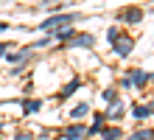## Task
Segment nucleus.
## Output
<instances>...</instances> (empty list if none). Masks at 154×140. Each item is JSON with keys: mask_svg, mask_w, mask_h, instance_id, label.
I'll return each mask as SVG.
<instances>
[{"mask_svg": "<svg viewBox=\"0 0 154 140\" xmlns=\"http://www.w3.org/2000/svg\"><path fill=\"white\" fill-rule=\"evenodd\" d=\"M95 39H93V34H79L70 39V48H93Z\"/></svg>", "mask_w": 154, "mask_h": 140, "instance_id": "nucleus-3", "label": "nucleus"}, {"mask_svg": "<svg viewBox=\"0 0 154 140\" xmlns=\"http://www.w3.org/2000/svg\"><path fill=\"white\" fill-rule=\"evenodd\" d=\"M14 140H34V135H31V132H17Z\"/></svg>", "mask_w": 154, "mask_h": 140, "instance_id": "nucleus-19", "label": "nucleus"}, {"mask_svg": "<svg viewBox=\"0 0 154 140\" xmlns=\"http://www.w3.org/2000/svg\"><path fill=\"white\" fill-rule=\"evenodd\" d=\"M70 23H76V14H53V17L42 20L39 31H59L62 25H70Z\"/></svg>", "mask_w": 154, "mask_h": 140, "instance_id": "nucleus-1", "label": "nucleus"}, {"mask_svg": "<svg viewBox=\"0 0 154 140\" xmlns=\"http://www.w3.org/2000/svg\"><path fill=\"white\" fill-rule=\"evenodd\" d=\"M101 129H104V115H95V123L87 129V135H98Z\"/></svg>", "mask_w": 154, "mask_h": 140, "instance_id": "nucleus-12", "label": "nucleus"}, {"mask_svg": "<svg viewBox=\"0 0 154 140\" xmlns=\"http://www.w3.org/2000/svg\"><path fill=\"white\" fill-rule=\"evenodd\" d=\"M53 36H56V39H73V28H70V25L67 28H59Z\"/></svg>", "mask_w": 154, "mask_h": 140, "instance_id": "nucleus-13", "label": "nucleus"}, {"mask_svg": "<svg viewBox=\"0 0 154 140\" xmlns=\"http://www.w3.org/2000/svg\"><path fill=\"white\" fill-rule=\"evenodd\" d=\"M129 140H154V129H140V132H134Z\"/></svg>", "mask_w": 154, "mask_h": 140, "instance_id": "nucleus-10", "label": "nucleus"}, {"mask_svg": "<svg viewBox=\"0 0 154 140\" xmlns=\"http://www.w3.org/2000/svg\"><path fill=\"white\" fill-rule=\"evenodd\" d=\"M87 112H90V104H79L70 115H73V118H81V115H87Z\"/></svg>", "mask_w": 154, "mask_h": 140, "instance_id": "nucleus-16", "label": "nucleus"}, {"mask_svg": "<svg viewBox=\"0 0 154 140\" xmlns=\"http://www.w3.org/2000/svg\"><path fill=\"white\" fill-rule=\"evenodd\" d=\"M149 109H151V115H154V101H151V104H149Z\"/></svg>", "mask_w": 154, "mask_h": 140, "instance_id": "nucleus-22", "label": "nucleus"}, {"mask_svg": "<svg viewBox=\"0 0 154 140\" xmlns=\"http://www.w3.org/2000/svg\"><path fill=\"white\" fill-rule=\"evenodd\" d=\"M132 115L137 118V120H143V118H149V115H151V109H149V107H143V104H137V107L132 109Z\"/></svg>", "mask_w": 154, "mask_h": 140, "instance_id": "nucleus-11", "label": "nucleus"}, {"mask_svg": "<svg viewBox=\"0 0 154 140\" xmlns=\"http://www.w3.org/2000/svg\"><path fill=\"white\" fill-rule=\"evenodd\" d=\"M121 20H126V23H140L143 20V11H140V8H126V11H121Z\"/></svg>", "mask_w": 154, "mask_h": 140, "instance_id": "nucleus-7", "label": "nucleus"}, {"mask_svg": "<svg viewBox=\"0 0 154 140\" xmlns=\"http://www.w3.org/2000/svg\"><path fill=\"white\" fill-rule=\"evenodd\" d=\"M0 132H3V123H0Z\"/></svg>", "mask_w": 154, "mask_h": 140, "instance_id": "nucleus-23", "label": "nucleus"}, {"mask_svg": "<svg viewBox=\"0 0 154 140\" xmlns=\"http://www.w3.org/2000/svg\"><path fill=\"white\" fill-rule=\"evenodd\" d=\"M79 87H81V81H79V79H73V81H70V84H67V87H65V90H62V92H59V98H67V95H73V92H76Z\"/></svg>", "mask_w": 154, "mask_h": 140, "instance_id": "nucleus-9", "label": "nucleus"}, {"mask_svg": "<svg viewBox=\"0 0 154 140\" xmlns=\"http://www.w3.org/2000/svg\"><path fill=\"white\" fill-rule=\"evenodd\" d=\"M84 135H87V129L81 126V123H73V126L65 129V137H67V140H81Z\"/></svg>", "mask_w": 154, "mask_h": 140, "instance_id": "nucleus-4", "label": "nucleus"}, {"mask_svg": "<svg viewBox=\"0 0 154 140\" xmlns=\"http://www.w3.org/2000/svg\"><path fill=\"white\" fill-rule=\"evenodd\" d=\"M25 112H28V115H34V112H39L42 109V104H39V101H25V107H23Z\"/></svg>", "mask_w": 154, "mask_h": 140, "instance_id": "nucleus-14", "label": "nucleus"}, {"mask_svg": "<svg viewBox=\"0 0 154 140\" xmlns=\"http://www.w3.org/2000/svg\"><path fill=\"white\" fill-rule=\"evenodd\" d=\"M112 48H115V53L121 56V59H126V56L132 53V48H134V42L129 39V36H118V39L112 42Z\"/></svg>", "mask_w": 154, "mask_h": 140, "instance_id": "nucleus-2", "label": "nucleus"}, {"mask_svg": "<svg viewBox=\"0 0 154 140\" xmlns=\"http://www.w3.org/2000/svg\"><path fill=\"white\" fill-rule=\"evenodd\" d=\"M126 79H129V84H134V87H143V84L149 81V73L146 70H132Z\"/></svg>", "mask_w": 154, "mask_h": 140, "instance_id": "nucleus-5", "label": "nucleus"}, {"mask_svg": "<svg viewBox=\"0 0 154 140\" xmlns=\"http://www.w3.org/2000/svg\"><path fill=\"white\" fill-rule=\"evenodd\" d=\"M123 104H121V101H118V104H109V112H106V115H104V120H121L123 118Z\"/></svg>", "mask_w": 154, "mask_h": 140, "instance_id": "nucleus-6", "label": "nucleus"}, {"mask_svg": "<svg viewBox=\"0 0 154 140\" xmlns=\"http://www.w3.org/2000/svg\"><path fill=\"white\" fill-rule=\"evenodd\" d=\"M101 98H104V101H109V104H118V101H121L115 90H104V92H101Z\"/></svg>", "mask_w": 154, "mask_h": 140, "instance_id": "nucleus-15", "label": "nucleus"}, {"mask_svg": "<svg viewBox=\"0 0 154 140\" xmlns=\"http://www.w3.org/2000/svg\"><path fill=\"white\" fill-rule=\"evenodd\" d=\"M6 48H8V45H3V42H0V59L6 56Z\"/></svg>", "mask_w": 154, "mask_h": 140, "instance_id": "nucleus-20", "label": "nucleus"}, {"mask_svg": "<svg viewBox=\"0 0 154 140\" xmlns=\"http://www.w3.org/2000/svg\"><path fill=\"white\" fill-rule=\"evenodd\" d=\"M51 39H53V36H45V39H39V42H34L31 48H48V45H51Z\"/></svg>", "mask_w": 154, "mask_h": 140, "instance_id": "nucleus-17", "label": "nucleus"}, {"mask_svg": "<svg viewBox=\"0 0 154 140\" xmlns=\"http://www.w3.org/2000/svg\"><path fill=\"white\" fill-rule=\"evenodd\" d=\"M101 137H104V140H121L123 132H121L118 126H104V129H101Z\"/></svg>", "mask_w": 154, "mask_h": 140, "instance_id": "nucleus-8", "label": "nucleus"}, {"mask_svg": "<svg viewBox=\"0 0 154 140\" xmlns=\"http://www.w3.org/2000/svg\"><path fill=\"white\" fill-rule=\"evenodd\" d=\"M3 31H8V25H6V23H0V34H3Z\"/></svg>", "mask_w": 154, "mask_h": 140, "instance_id": "nucleus-21", "label": "nucleus"}, {"mask_svg": "<svg viewBox=\"0 0 154 140\" xmlns=\"http://www.w3.org/2000/svg\"><path fill=\"white\" fill-rule=\"evenodd\" d=\"M118 36H121V31H118V28H109V31H106V39H109V42H115Z\"/></svg>", "mask_w": 154, "mask_h": 140, "instance_id": "nucleus-18", "label": "nucleus"}]
</instances>
